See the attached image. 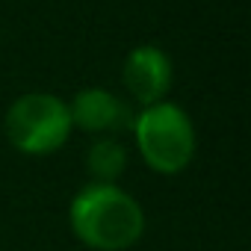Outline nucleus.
I'll return each mask as SVG.
<instances>
[{
  "label": "nucleus",
  "mask_w": 251,
  "mask_h": 251,
  "mask_svg": "<svg viewBox=\"0 0 251 251\" xmlns=\"http://www.w3.org/2000/svg\"><path fill=\"white\" fill-rule=\"evenodd\" d=\"M68 225L92 251H127L145 233V210L118 183L92 180L71 198Z\"/></svg>",
  "instance_id": "nucleus-1"
},
{
  "label": "nucleus",
  "mask_w": 251,
  "mask_h": 251,
  "mask_svg": "<svg viewBox=\"0 0 251 251\" xmlns=\"http://www.w3.org/2000/svg\"><path fill=\"white\" fill-rule=\"evenodd\" d=\"M130 130L142 163L157 175H180L195 157V124L189 112L175 100L139 106L133 112Z\"/></svg>",
  "instance_id": "nucleus-2"
},
{
  "label": "nucleus",
  "mask_w": 251,
  "mask_h": 251,
  "mask_svg": "<svg viewBox=\"0 0 251 251\" xmlns=\"http://www.w3.org/2000/svg\"><path fill=\"white\" fill-rule=\"evenodd\" d=\"M6 139L27 157L56 154L74 133L68 100L53 92H27L6 109Z\"/></svg>",
  "instance_id": "nucleus-3"
},
{
  "label": "nucleus",
  "mask_w": 251,
  "mask_h": 251,
  "mask_svg": "<svg viewBox=\"0 0 251 251\" xmlns=\"http://www.w3.org/2000/svg\"><path fill=\"white\" fill-rule=\"evenodd\" d=\"M68 109H71L74 130H83L92 136H115L118 130L130 127L133 121V106L103 86L80 89L68 100Z\"/></svg>",
  "instance_id": "nucleus-5"
},
{
  "label": "nucleus",
  "mask_w": 251,
  "mask_h": 251,
  "mask_svg": "<svg viewBox=\"0 0 251 251\" xmlns=\"http://www.w3.org/2000/svg\"><path fill=\"white\" fill-rule=\"evenodd\" d=\"M86 169L95 183H118L127 172V148L118 136H95L86 151Z\"/></svg>",
  "instance_id": "nucleus-6"
},
{
  "label": "nucleus",
  "mask_w": 251,
  "mask_h": 251,
  "mask_svg": "<svg viewBox=\"0 0 251 251\" xmlns=\"http://www.w3.org/2000/svg\"><path fill=\"white\" fill-rule=\"evenodd\" d=\"M121 83H124L127 95L139 106L166 100V95L172 92V83H175L172 56L163 48H157V45H139V48H133L127 53V59H124Z\"/></svg>",
  "instance_id": "nucleus-4"
}]
</instances>
